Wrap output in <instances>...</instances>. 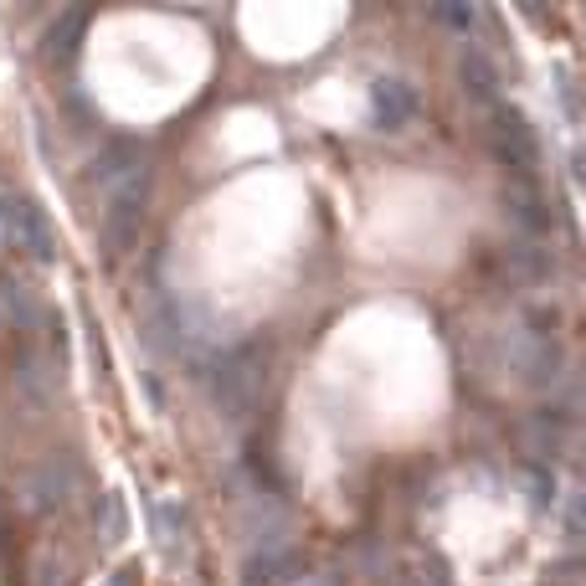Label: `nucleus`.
<instances>
[{
    "mask_svg": "<svg viewBox=\"0 0 586 586\" xmlns=\"http://www.w3.org/2000/svg\"><path fill=\"white\" fill-rule=\"evenodd\" d=\"M98 201H103V247L124 257L139 242L144 227V201H150V165L139 155V144H114L103 150L93 170Z\"/></svg>",
    "mask_w": 586,
    "mask_h": 586,
    "instance_id": "f257e3e1",
    "label": "nucleus"
},
{
    "mask_svg": "<svg viewBox=\"0 0 586 586\" xmlns=\"http://www.w3.org/2000/svg\"><path fill=\"white\" fill-rule=\"evenodd\" d=\"M206 386H212V402L227 422H247L257 391H263V355L257 345H227V351L206 360Z\"/></svg>",
    "mask_w": 586,
    "mask_h": 586,
    "instance_id": "f03ea898",
    "label": "nucleus"
},
{
    "mask_svg": "<svg viewBox=\"0 0 586 586\" xmlns=\"http://www.w3.org/2000/svg\"><path fill=\"white\" fill-rule=\"evenodd\" d=\"M505 355L525 386H550L561 375V345L546 330H514L505 340Z\"/></svg>",
    "mask_w": 586,
    "mask_h": 586,
    "instance_id": "7ed1b4c3",
    "label": "nucleus"
},
{
    "mask_svg": "<svg viewBox=\"0 0 586 586\" xmlns=\"http://www.w3.org/2000/svg\"><path fill=\"white\" fill-rule=\"evenodd\" d=\"M5 247H21L31 263H58V242L47 232V216L26 195H5Z\"/></svg>",
    "mask_w": 586,
    "mask_h": 586,
    "instance_id": "20e7f679",
    "label": "nucleus"
},
{
    "mask_svg": "<svg viewBox=\"0 0 586 586\" xmlns=\"http://www.w3.org/2000/svg\"><path fill=\"white\" fill-rule=\"evenodd\" d=\"M73 463L62 458V453H52V458H41L37 469L21 479V505L31 509V514H52V509H62L67 499H73Z\"/></svg>",
    "mask_w": 586,
    "mask_h": 586,
    "instance_id": "39448f33",
    "label": "nucleus"
},
{
    "mask_svg": "<svg viewBox=\"0 0 586 586\" xmlns=\"http://www.w3.org/2000/svg\"><path fill=\"white\" fill-rule=\"evenodd\" d=\"M488 139H494V155L514 165V170H530L540 160V144H535V129L525 124L520 109H494V124H488Z\"/></svg>",
    "mask_w": 586,
    "mask_h": 586,
    "instance_id": "423d86ee",
    "label": "nucleus"
},
{
    "mask_svg": "<svg viewBox=\"0 0 586 586\" xmlns=\"http://www.w3.org/2000/svg\"><path fill=\"white\" fill-rule=\"evenodd\" d=\"M16 402L26 407V417H47L58 407V371L47 366V355H26L16 371Z\"/></svg>",
    "mask_w": 586,
    "mask_h": 586,
    "instance_id": "0eeeda50",
    "label": "nucleus"
},
{
    "mask_svg": "<svg viewBox=\"0 0 586 586\" xmlns=\"http://www.w3.org/2000/svg\"><path fill=\"white\" fill-rule=\"evenodd\" d=\"M371 118L375 129H407L411 118H417V93H411V82L402 78H375L371 82Z\"/></svg>",
    "mask_w": 586,
    "mask_h": 586,
    "instance_id": "6e6552de",
    "label": "nucleus"
},
{
    "mask_svg": "<svg viewBox=\"0 0 586 586\" xmlns=\"http://www.w3.org/2000/svg\"><path fill=\"white\" fill-rule=\"evenodd\" d=\"M458 78H463V93H469L473 103L499 109V73L488 67L484 52H463V62H458Z\"/></svg>",
    "mask_w": 586,
    "mask_h": 586,
    "instance_id": "1a4fd4ad",
    "label": "nucleus"
},
{
    "mask_svg": "<svg viewBox=\"0 0 586 586\" xmlns=\"http://www.w3.org/2000/svg\"><path fill=\"white\" fill-rule=\"evenodd\" d=\"M82 31H88V11H62L52 26H47V58L52 62H67L73 52H78V41H82Z\"/></svg>",
    "mask_w": 586,
    "mask_h": 586,
    "instance_id": "9d476101",
    "label": "nucleus"
},
{
    "mask_svg": "<svg viewBox=\"0 0 586 586\" xmlns=\"http://www.w3.org/2000/svg\"><path fill=\"white\" fill-rule=\"evenodd\" d=\"M5 319H16L21 330H31L41 319L37 298H31V289H26L21 278H0V324H5Z\"/></svg>",
    "mask_w": 586,
    "mask_h": 586,
    "instance_id": "9b49d317",
    "label": "nucleus"
},
{
    "mask_svg": "<svg viewBox=\"0 0 586 586\" xmlns=\"http://www.w3.org/2000/svg\"><path fill=\"white\" fill-rule=\"evenodd\" d=\"M124 535H129V509H124V494L114 488V494L103 499V540H109V546H118Z\"/></svg>",
    "mask_w": 586,
    "mask_h": 586,
    "instance_id": "f8f14e48",
    "label": "nucleus"
},
{
    "mask_svg": "<svg viewBox=\"0 0 586 586\" xmlns=\"http://www.w3.org/2000/svg\"><path fill=\"white\" fill-rule=\"evenodd\" d=\"M566 535L571 540H582V494H576V488L566 494Z\"/></svg>",
    "mask_w": 586,
    "mask_h": 586,
    "instance_id": "ddd939ff",
    "label": "nucleus"
},
{
    "mask_svg": "<svg viewBox=\"0 0 586 586\" xmlns=\"http://www.w3.org/2000/svg\"><path fill=\"white\" fill-rule=\"evenodd\" d=\"M437 16L448 21V26H463V31H469L473 21H479V11H473V5H443V11H437Z\"/></svg>",
    "mask_w": 586,
    "mask_h": 586,
    "instance_id": "4468645a",
    "label": "nucleus"
},
{
    "mask_svg": "<svg viewBox=\"0 0 586 586\" xmlns=\"http://www.w3.org/2000/svg\"><path fill=\"white\" fill-rule=\"evenodd\" d=\"M0 247H5V191H0Z\"/></svg>",
    "mask_w": 586,
    "mask_h": 586,
    "instance_id": "2eb2a0df",
    "label": "nucleus"
},
{
    "mask_svg": "<svg viewBox=\"0 0 586 586\" xmlns=\"http://www.w3.org/2000/svg\"><path fill=\"white\" fill-rule=\"evenodd\" d=\"M129 582H135V571H118V576H114L109 586H129Z\"/></svg>",
    "mask_w": 586,
    "mask_h": 586,
    "instance_id": "dca6fc26",
    "label": "nucleus"
}]
</instances>
